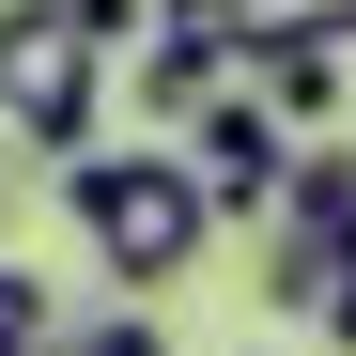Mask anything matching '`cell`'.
I'll return each mask as SVG.
<instances>
[{"mask_svg":"<svg viewBox=\"0 0 356 356\" xmlns=\"http://www.w3.org/2000/svg\"><path fill=\"white\" fill-rule=\"evenodd\" d=\"M63 217L93 232V264L124 279V294H170L202 248H217V186H202V155L186 140H93V155H63Z\"/></svg>","mask_w":356,"mask_h":356,"instance_id":"obj_1","label":"cell"},{"mask_svg":"<svg viewBox=\"0 0 356 356\" xmlns=\"http://www.w3.org/2000/svg\"><path fill=\"white\" fill-rule=\"evenodd\" d=\"M93 108H108V47L63 0H0V124L31 155H93Z\"/></svg>","mask_w":356,"mask_h":356,"instance_id":"obj_2","label":"cell"},{"mask_svg":"<svg viewBox=\"0 0 356 356\" xmlns=\"http://www.w3.org/2000/svg\"><path fill=\"white\" fill-rule=\"evenodd\" d=\"M170 140L202 155V186H217V232H232V217H279V186H294V124L264 108V78H217L186 124H170Z\"/></svg>","mask_w":356,"mask_h":356,"instance_id":"obj_3","label":"cell"},{"mask_svg":"<svg viewBox=\"0 0 356 356\" xmlns=\"http://www.w3.org/2000/svg\"><path fill=\"white\" fill-rule=\"evenodd\" d=\"M248 78H264L279 124H325L341 108V31H248Z\"/></svg>","mask_w":356,"mask_h":356,"instance_id":"obj_4","label":"cell"},{"mask_svg":"<svg viewBox=\"0 0 356 356\" xmlns=\"http://www.w3.org/2000/svg\"><path fill=\"white\" fill-rule=\"evenodd\" d=\"M0 356H63V310H47L31 264H0Z\"/></svg>","mask_w":356,"mask_h":356,"instance_id":"obj_5","label":"cell"},{"mask_svg":"<svg viewBox=\"0 0 356 356\" xmlns=\"http://www.w3.org/2000/svg\"><path fill=\"white\" fill-rule=\"evenodd\" d=\"M63 356H170V325L155 310H93V325H63Z\"/></svg>","mask_w":356,"mask_h":356,"instance_id":"obj_6","label":"cell"},{"mask_svg":"<svg viewBox=\"0 0 356 356\" xmlns=\"http://www.w3.org/2000/svg\"><path fill=\"white\" fill-rule=\"evenodd\" d=\"M248 31H341L356 47V0H248Z\"/></svg>","mask_w":356,"mask_h":356,"instance_id":"obj_7","label":"cell"},{"mask_svg":"<svg viewBox=\"0 0 356 356\" xmlns=\"http://www.w3.org/2000/svg\"><path fill=\"white\" fill-rule=\"evenodd\" d=\"M63 16H78L93 47H140V31H155V0H63Z\"/></svg>","mask_w":356,"mask_h":356,"instance_id":"obj_8","label":"cell"},{"mask_svg":"<svg viewBox=\"0 0 356 356\" xmlns=\"http://www.w3.org/2000/svg\"><path fill=\"white\" fill-rule=\"evenodd\" d=\"M310 325H325V341H341V356H356V248H341V264H325V294H310Z\"/></svg>","mask_w":356,"mask_h":356,"instance_id":"obj_9","label":"cell"},{"mask_svg":"<svg viewBox=\"0 0 356 356\" xmlns=\"http://www.w3.org/2000/svg\"><path fill=\"white\" fill-rule=\"evenodd\" d=\"M0 155H16V124H0Z\"/></svg>","mask_w":356,"mask_h":356,"instance_id":"obj_10","label":"cell"}]
</instances>
